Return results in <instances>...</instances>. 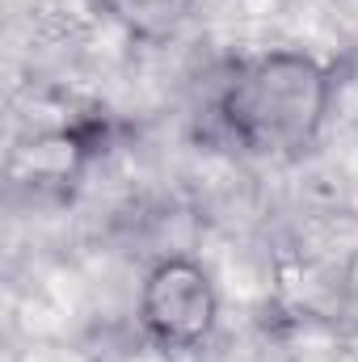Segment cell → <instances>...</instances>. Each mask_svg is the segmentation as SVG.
Instances as JSON below:
<instances>
[{
  "instance_id": "cell-1",
  "label": "cell",
  "mask_w": 358,
  "mask_h": 362,
  "mask_svg": "<svg viewBox=\"0 0 358 362\" xmlns=\"http://www.w3.org/2000/svg\"><path fill=\"white\" fill-rule=\"evenodd\" d=\"M337 93L333 64L308 51H262L236 59L211 97L215 135L262 160H295L316 148Z\"/></svg>"
},
{
  "instance_id": "cell-2",
  "label": "cell",
  "mask_w": 358,
  "mask_h": 362,
  "mask_svg": "<svg viewBox=\"0 0 358 362\" xmlns=\"http://www.w3.org/2000/svg\"><path fill=\"white\" fill-rule=\"evenodd\" d=\"M135 316L161 350H198L219 320V291L202 262L173 253L139 282Z\"/></svg>"
}]
</instances>
